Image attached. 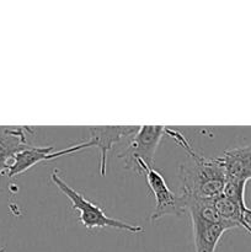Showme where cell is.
<instances>
[{
    "mask_svg": "<svg viewBox=\"0 0 251 252\" xmlns=\"http://www.w3.org/2000/svg\"><path fill=\"white\" fill-rule=\"evenodd\" d=\"M166 134L182 147L191 161L180 165L181 194L202 199H216L224 191L226 182L221 158H206L198 154L179 130L166 128Z\"/></svg>",
    "mask_w": 251,
    "mask_h": 252,
    "instance_id": "cell-1",
    "label": "cell"
},
{
    "mask_svg": "<svg viewBox=\"0 0 251 252\" xmlns=\"http://www.w3.org/2000/svg\"><path fill=\"white\" fill-rule=\"evenodd\" d=\"M51 181L54 186L70 201L71 209L79 212V221L85 226L88 230L93 229H105L112 228L117 230L128 231L130 234L143 233V228L134 224L126 223V221L118 220V219L111 218L106 216L103 209L96 203L86 198L80 192L75 191L73 187L69 186L61 176L58 170H54L51 174Z\"/></svg>",
    "mask_w": 251,
    "mask_h": 252,
    "instance_id": "cell-2",
    "label": "cell"
},
{
    "mask_svg": "<svg viewBox=\"0 0 251 252\" xmlns=\"http://www.w3.org/2000/svg\"><path fill=\"white\" fill-rule=\"evenodd\" d=\"M137 167L138 175L142 174V172L145 174L148 186H149L152 193L154 194L155 208L150 216V220L157 221L166 216L181 217L185 213H187L184 197L181 194L177 196L170 189L164 176L159 171L143 162L142 160H138Z\"/></svg>",
    "mask_w": 251,
    "mask_h": 252,
    "instance_id": "cell-3",
    "label": "cell"
},
{
    "mask_svg": "<svg viewBox=\"0 0 251 252\" xmlns=\"http://www.w3.org/2000/svg\"><path fill=\"white\" fill-rule=\"evenodd\" d=\"M166 128L164 126H139L127 149L118 155L120 159L125 160V166L138 174L137 161L142 160L153 167L155 153L164 134H166Z\"/></svg>",
    "mask_w": 251,
    "mask_h": 252,
    "instance_id": "cell-4",
    "label": "cell"
},
{
    "mask_svg": "<svg viewBox=\"0 0 251 252\" xmlns=\"http://www.w3.org/2000/svg\"><path fill=\"white\" fill-rule=\"evenodd\" d=\"M93 148L91 143L89 140L79 144L73 145V147L64 148V149L58 150V152H53V147H27L26 149L21 150L16 157L14 158L12 162L10 164L9 170H7V177L9 179H14L15 176L24 174L27 170L33 167L34 165L39 164L43 161H51V160L58 159V158L64 157V155L74 154V153L81 152L84 149H89Z\"/></svg>",
    "mask_w": 251,
    "mask_h": 252,
    "instance_id": "cell-5",
    "label": "cell"
},
{
    "mask_svg": "<svg viewBox=\"0 0 251 252\" xmlns=\"http://www.w3.org/2000/svg\"><path fill=\"white\" fill-rule=\"evenodd\" d=\"M139 129V126H97V127H88L89 142L93 148L98 150L100 157V174L106 175L107 169V157L110 150L115 144H117L123 138L132 137Z\"/></svg>",
    "mask_w": 251,
    "mask_h": 252,
    "instance_id": "cell-6",
    "label": "cell"
},
{
    "mask_svg": "<svg viewBox=\"0 0 251 252\" xmlns=\"http://www.w3.org/2000/svg\"><path fill=\"white\" fill-rule=\"evenodd\" d=\"M27 133H33L31 127H6L0 126V176L7 174L10 160L30 147Z\"/></svg>",
    "mask_w": 251,
    "mask_h": 252,
    "instance_id": "cell-7",
    "label": "cell"
},
{
    "mask_svg": "<svg viewBox=\"0 0 251 252\" xmlns=\"http://www.w3.org/2000/svg\"><path fill=\"white\" fill-rule=\"evenodd\" d=\"M226 181L246 182L251 180V145L238 147L221 155Z\"/></svg>",
    "mask_w": 251,
    "mask_h": 252,
    "instance_id": "cell-8",
    "label": "cell"
},
{
    "mask_svg": "<svg viewBox=\"0 0 251 252\" xmlns=\"http://www.w3.org/2000/svg\"><path fill=\"white\" fill-rule=\"evenodd\" d=\"M189 219L193 229L194 251L216 252L217 245L228 228L224 224L211 223L197 217H189Z\"/></svg>",
    "mask_w": 251,
    "mask_h": 252,
    "instance_id": "cell-9",
    "label": "cell"
},
{
    "mask_svg": "<svg viewBox=\"0 0 251 252\" xmlns=\"http://www.w3.org/2000/svg\"><path fill=\"white\" fill-rule=\"evenodd\" d=\"M214 207L229 230L235 228H244V212L248 208V206H241L221 193L214 199Z\"/></svg>",
    "mask_w": 251,
    "mask_h": 252,
    "instance_id": "cell-10",
    "label": "cell"
},
{
    "mask_svg": "<svg viewBox=\"0 0 251 252\" xmlns=\"http://www.w3.org/2000/svg\"><path fill=\"white\" fill-rule=\"evenodd\" d=\"M244 229L251 234V208H246L244 212Z\"/></svg>",
    "mask_w": 251,
    "mask_h": 252,
    "instance_id": "cell-11",
    "label": "cell"
},
{
    "mask_svg": "<svg viewBox=\"0 0 251 252\" xmlns=\"http://www.w3.org/2000/svg\"><path fill=\"white\" fill-rule=\"evenodd\" d=\"M5 251H6V249H5V248H0V252H5Z\"/></svg>",
    "mask_w": 251,
    "mask_h": 252,
    "instance_id": "cell-12",
    "label": "cell"
}]
</instances>
